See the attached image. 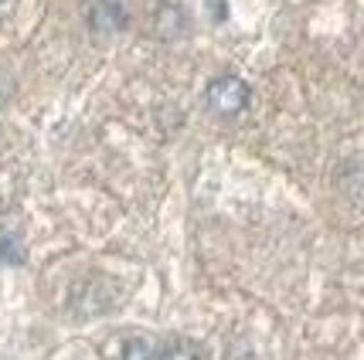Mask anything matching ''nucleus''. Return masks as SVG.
<instances>
[{
  "label": "nucleus",
  "mask_w": 364,
  "mask_h": 360,
  "mask_svg": "<svg viewBox=\"0 0 364 360\" xmlns=\"http://www.w3.org/2000/svg\"><path fill=\"white\" fill-rule=\"evenodd\" d=\"M205 102L208 109L215 112V116H222V119H232L238 112L249 109V102H252V89H249V82L232 75V72H225V75H215V79L208 82L205 89Z\"/></svg>",
  "instance_id": "f257e3e1"
},
{
  "label": "nucleus",
  "mask_w": 364,
  "mask_h": 360,
  "mask_svg": "<svg viewBox=\"0 0 364 360\" xmlns=\"http://www.w3.org/2000/svg\"><path fill=\"white\" fill-rule=\"evenodd\" d=\"M127 28V4L123 0H95L89 11V31L99 38H112Z\"/></svg>",
  "instance_id": "f03ea898"
},
{
  "label": "nucleus",
  "mask_w": 364,
  "mask_h": 360,
  "mask_svg": "<svg viewBox=\"0 0 364 360\" xmlns=\"http://www.w3.org/2000/svg\"><path fill=\"white\" fill-rule=\"evenodd\" d=\"M154 28H157L160 41H167V45H174L181 38H188L191 34V17L188 11L174 4V0H167V4H160L157 14H154Z\"/></svg>",
  "instance_id": "7ed1b4c3"
},
{
  "label": "nucleus",
  "mask_w": 364,
  "mask_h": 360,
  "mask_svg": "<svg viewBox=\"0 0 364 360\" xmlns=\"http://www.w3.org/2000/svg\"><path fill=\"white\" fill-rule=\"evenodd\" d=\"M160 360H208V357L194 340H188V337H174V340L160 344Z\"/></svg>",
  "instance_id": "20e7f679"
},
{
  "label": "nucleus",
  "mask_w": 364,
  "mask_h": 360,
  "mask_svg": "<svg viewBox=\"0 0 364 360\" xmlns=\"http://www.w3.org/2000/svg\"><path fill=\"white\" fill-rule=\"evenodd\" d=\"M123 360H160V344L146 337H133L123 344Z\"/></svg>",
  "instance_id": "39448f33"
},
{
  "label": "nucleus",
  "mask_w": 364,
  "mask_h": 360,
  "mask_svg": "<svg viewBox=\"0 0 364 360\" xmlns=\"http://www.w3.org/2000/svg\"><path fill=\"white\" fill-rule=\"evenodd\" d=\"M0 262L24 266V241H21V235H11V231L0 235Z\"/></svg>",
  "instance_id": "423d86ee"
},
{
  "label": "nucleus",
  "mask_w": 364,
  "mask_h": 360,
  "mask_svg": "<svg viewBox=\"0 0 364 360\" xmlns=\"http://www.w3.org/2000/svg\"><path fill=\"white\" fill-rule=\"evenodd\" d=\"M205 4H208V14H211L215 24H222L225 17H228V0H205Z\"/></svg>",
  "instance_id": "0eeeda50"
},
{
  "label": "nucleus",
  "mask_w": 364,
  "mask_h": 360,
  "mask_svg": "<svg viewBox=\"0 0 364 360\" xmlns=\"http://www.w3.org/2000/svg\"><path fill=\"white\" fill-rule=\"evenodd\" d=\"M0 4H4V0H0Z\"/></svg>",
  "instance_id": "6e6552de"
}]
</instances>
